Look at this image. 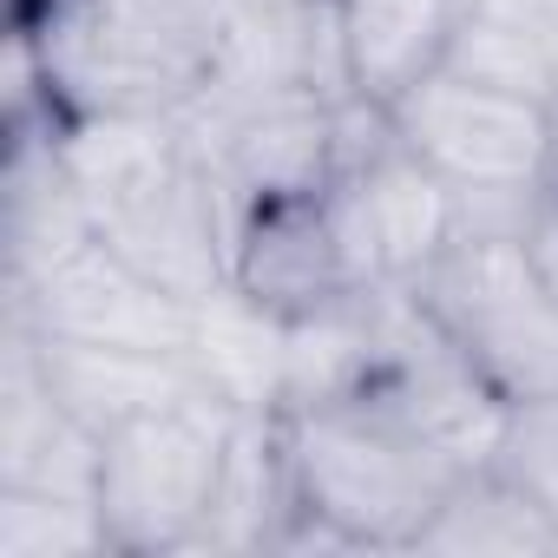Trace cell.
I'll list each match as a JSON object with an SVG mask.
<instances>
[{
    "label": "cell",
    "mask_w": 558,
    "mask_h": 558,
    "mask_svg": "<svg viewBox=\"0 0 558 558\" xmlns=\"http://www.w3.org/2000/svg\"><path fill=\"white\" fill-rule=\"evenodd\" d=\"M296 512L276 551H414L421 525L466 473L368 395L283 408Z\"/></svg>",
    "instance_id": "cell-1"
},
{
    "label": "cell",
    "mask_w": 558,
    "mask_h": 558,
    "mask_svg": "<svg viewBox=\"0 0 558 558\" xmlns=\"http://www.w3.org/2000/svg\"><path fill=\"white\" fill-rule=\"evenodd\" d=\"M66 119L184 112L223 53V0H8Z\"/></svg>",
    "instance_id": "cell-2"
},
{
    "label": "cell",
    "mask_w": 558,
    "mask_h": 558,
    "mask_svg": "<svg viewBox=\"0 0 558 558\" xmlns=\"http://www.w3.org/2000/svg\"><path fill=\"white\" fill-rule=\"evenodd\" d=\"M395 132L421 151L466 210V230H519L532 191L558 165V112L525 93H499L460 73H427L395 106Z\"/></svg>",
    "instance_id": "cell-3"
},
{
    "label": "cell",
    "mask_w": 558,
    "mask_h": 558,
    "mask_svg": "<svg viewBox=\"0 0 558 558\" xmlns=\"http://www.w3.org/2000/svg\"><path fill=\"white\" fill-rule=\"evenodd\" d=\"M414 296L506 408L558 395V296L532 269L519 230H460Z\"/></svg>",
    "instance_id": "cell-4"
},
{
    "label": "cell",
    "mask_w": 558,
    "mask_h": 558,
    "mask_svg": "<svg viewBox=\"0 0 558 558\" xmlns=\"http://www.w3.org/2000/svg\"><path fill=\"white\" fill-rule=\"evenodd\" d=\"M236 408L223 395H191L106 434L99 512L112 558H191L236 440Z\"/></svg>",
    "instance_id": "cell-5"
},
{
    "label": "cell",
    "mask_w": 558,
    "mask_h": 558,
    "mask_svg": "<svg viewBox=\"0 0 558 558\" xmlns=\"http://www.w3.org/2000/svg\"><path fill=\"white\" fill-rule=\"evenodd\" d=\"M93 223L132 269H145L151 283H165L184 303H210L217 290H230L236 210L191 151V138H178L158 165L125 178L119 191H106L93 204Z\"/></svg>",
    "instance_id": "cell-6"
},
{
    "label": "cell",
    "mask_w": 558,
    "mask_h": 558,
    "mask_svg": "<svg viewBox=\"0 0 558 558\" xmlns=\"http://www.w3.org/2000/svg\"><path fill=\"white\" fill-rule=\"evenodd\" d=\"M191 151L223 184L230 210L256 197L290 191H329L336 184V125L342 99L323 93H223L204 86L178 112Z\"/></svg>",
    "instance_id": "cell-7"
},
{
    "label": "cell",
    "mask_w": 558,
    "mask_h": 558,
    "mask_svg": "<svg viewBox=\"0 0 558 558\" xmlns=\"http://www.w3.org/2000/svg\"><path fill=\"white\" fill-rule=\"evenodd\" d=\"M329 204H336L342 243L355 256V276H362L368 290L375 283L414 290L421 276L440 263V250L466 230L460 191L421 151H408L401 132L375 158H362L355 171H342L329 184Z\"/></svg>",
    "instance_id": "cell-8"
},
{
    "label": "cell",
    "mask_w": 558,
    "mask_h": 558,
    "mask_svg": "<svg viewBox=\"0 0 558 558\" xmlns=\"http://www.w3.org/2000/svg\"><path fill=\"white\" fill-rule=\"evenodd\" d=\"M8 323H27L34 336H66V342L191 349L197 303L171 296L145 269H132L106 236H93L60 269L34 276V283H8Z\"/></svg>",
    "instance_id": "cell-9"
},
{
    "label": "cell",
    "mask_w": 558,
    "mask_h": 558,
    "mask_svg": "<svg viewBox=\"0 0 558 558\" xmlns=\"http://www.w3.org/2000/svg\"><path fill=\"white\" fill-rule=\"evenodd\" d=\"M230 290H243L256 310L283 316V323H303L368 290L342 243L329 191H290V197L243 204L230 230Z\"/></svg>",
    "instance_id": "cell-10"
},
{
    "label": "cell",
    "mask_w": 558,
    "mask_h": 558,
    "mask_svg": "<svg viewBox=\"0 0 558 558\" xmlns=\"http://www.w3.org/2000/svg\"><path fill=\"white\" fill-rule=\"evenodd\" d=\"M106 434H93L40 375L21 323H0V486L99 499Z\"/></svg>",
    "instance_id": "cell-11"
},
{
    "label": "cell",
    "mask_w": 558,
    "mask_h": 558,
    "mask_svg": "<svg viewBox=\"0 0 558 558\" xmlns=\"http://www.w3.org/2000/svg\"><path fill=\"white\" fill-rule=\"evenodd\" d=\"M27 342H34L47 388L93 434H112L138 414H158V408L210 388L191 349H119V342H66V336H34V329H27Z\"/></svg>",
    "instance_id": "cell-12"
},
{
    "label": "cell",
    "mask_w": 558,
    "mask_h": 558,
    "mask_svg": "<svg viewBox=\"0 0 558 558\" xmlns=\"http://www.w3.org/2000/svg\"><path fill=\"white\" fill-rule=\"evenodd\" d=\"M60 132L66 119L8 125V165H0V184H8V283H34L99 236L93 204L66 171Z\"/></svg>",
    "instance_id": "cell-13"
},
{
    "label": "cell",
    "mask_w": 558,
    "mask_h": 558,
    "mask_svg": "<svg viewBox=\"0 0 558 558\" xmlns=\"http://www.w3.org/2000/svg\"><path fill=\"white\" fill-rule=\"evenodd\" d=\"M466 8L473 0H336L355 99L395 106L408 86L440 73Z\"/></svg>",
    "instance_id": "cell-14"
},
{
    "label": "cell",
    "mask_w": 558,
    "mask_h": 558,
    "mask_svg": "<svg viewBox=\"0 0 558 558\" xmlns=\"http://www.w3.org/2000/svg\"><path fill=\"white\" fill-rule=\"evenodd\" d=\"M414 551H434V558H558V519L499 460H486L447 486V499L421 525Z\"/></svg>",
    "instance_id": "cell-15"
},
{
    "label": "cell",
    "mask_w": 558,
    "mask_h": 558,
    "mask_svg": "<svg viewBox=\"0 0 558 558\" xmlns=\"http://www.w3.org/2000/svg\"><path fill=\"white\" fill-rule=\"evenodd\" d=\"M290 512H296V486H290L283 421L243 414L230 460H223V480H217V499H210V519H204V538L191 558H204V551H230V558L236 551H276Z\"/></svg>",
    "instance_id": "cell-16"
},
{
    "label": "cell",
    "mask_w": 558,
    "mask_h": 558,
    "mask_svg": "<svg viewBox=\"0 0 558 558\" xmlns=\"http://www.w3.org/2000/svg\"><path fill=\"white\" fill-rule=\"evenodd\" d=\"M191 355L236 414H283V375H290V323L256 310L243 290H217L197 303Z\"/></svg>",
    "instance_id": "cell-17"
},
{
    "label": "cell",
    "mask_w": 558,
    "mask_h": 558,
    "mask_svg": "<svg viewBox=\"0 0 558 558\" xmlns=\"http://www.w3.org/2000/svg\"><path fill=\"white\" fill-rule=\"evenodd\" d=\"M447 73L460 80H480V86H499V93H525V99H545L558 112V93H551V60H545V34L532 14L519 8H493V0H473L453 47H447Z\"/></svg>",
    "instance_id": "cell-18"
},
{
    "label": "cell",
    "mask_w": 558,
    "mask_h": 558,
    "mask_svg": "<svg viewBox=\"0 0 558 558\" xmlns=\"http://www.w3.org/2000/svg\"><path fill=\"white\" fill-rule=\"evenodd\" d=\"M0 558H112L99 499L0 486Z\"/></svg>",
    "instance_id": "cell-19"
},
{
    "label": "cell",
    "mask_w": 558,
    "mask_h": 558,
    "mask_svg": "<svg viewBox=\"0 0 558 558\" xmlns=\"http://www.w3.org/2000/svg\"><path fill=\"white\" fill-rule=\"evenodd\" d=\"M551 519H558V395H545V401H525V408H512V421H506V440H499V453H493Z\"/></svg>",
    "instance_id": "cell-20"
},
{
    "label": "cell",
    "mask_w": 558,
    "mask_h": 558,
    "mask_svg": "<svg viewBox=\"0 0 558 558\" xmlns=\"http://www.w3.org/2000/svg\"><path fill=\"white\" fill-rule=\"evenodd\" d=\"M519 243H525L532 269L545 276V290L558 296V165H551V178L532 191V204H525V223H519Z\"/></svg>",
    "instance_id": "cell-21"
},
{
    "label": "cell",
    "mask_w": 558,
    "mask_h": 558,
    "mask_svg": "<svg viewBox=\"0 0 558 558\" xmlns=\"http://www.w3.org/2000/svg\"><path fill=\"white\" fill-rule=\"evenodd\" d=\"M532 21H538V34H545V60H551V93H558V0H551L545 14H532Z\"/></svg>",
    "instance_id": "cell-22"
}]
</instances>
